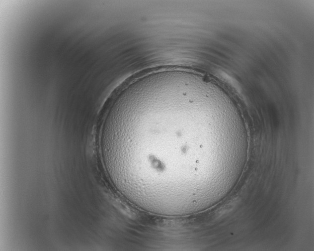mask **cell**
Listing matches in <instances>:
<instances>
[{
	"label": "cell",
	"mask_w": 314,
	"mask_h": 251,
	"mask_svg": "<svg viewBox=\"0 0 314 251\" xmlns=\"http://www.w3.org/2000/svg\"><path fill=\"white\" fill-rule=\"evenodd\" d=\"M236 127L231 111L199 78L152 73L110 104L101 128L103 161L129 202L154 214L181 216L196 209L209 149L232 141Z\"/></svg>",
	"instance_id": "cell-1"
}]
</instances>
